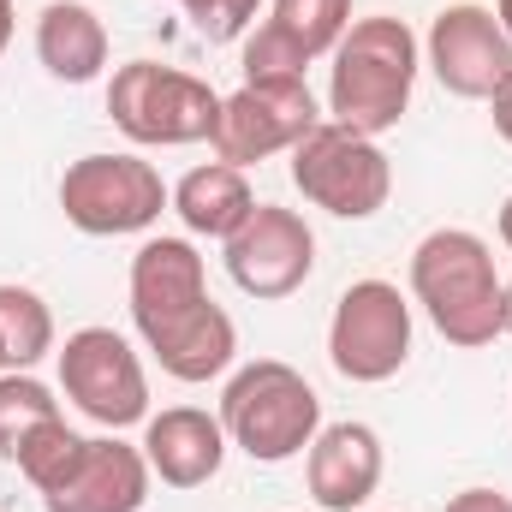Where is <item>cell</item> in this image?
I'll return each mask as SVG.
<instances>
[{"label": "cell", "mask_w": 512, "mask_h": 512, "mask_svg": "<svg viewBox=\"0 0 512 512\" xmlns=\"http://www.w3.org/2000/svg\"><path fill=\"white\" fill-rule=\"evenodd\" d=\"M411 298L435 322V334L459 352L501 340V304L507 280L495 268V251L471 227H435L411 251Z\"/></svg>", "instance_id": "1"}, {"label": "cell", "mask_w": 512, "mask_h": 512, "mask_svg": "<svg viewBox=\"0 0 512 512\" xmlns=\"http://www.w3.org/2000/svg\"><path fill=\"white\" fill-rule=\"evenodd\" d=\"M417 66H423V42L411 36L405 18H393V12L352 18V30L334 48V66H328V114H334V126L358 131V137L393 131L411 108Z\"/></svg>", "instance_id": "2"}, {"label": "cell", "mask_w": 512, "mask_h": 512, "mask_svg": "<svg viewBox=\"0 0 512 512\" xmlns=\"http://www.w3.org/2000/svg\"><path fill=\"white\" fill-rule=\"evenodd\" d=\"M221 429L227 441L256 459V465H286L298 459L316 429H322V399L292 364L280 358H256L245 370H233L221 387Z\"/></svg>", "instance_id": "3"}, {"label": "cell", "mask_w": 512, "mask_h": 512, "mask_svg": "<svg viewBox=\"0 0 512 512\" xmlns=\"http://www.w3.org/2000/svg\"><path fill=\"white\" fill-rule=\"evenodd\" d=\"M108 114L143 149H185V143H209L221 120V96L161 60H126L108 84Z\"/></svg>", "instance_id": "4"}, {"label": "cell", "mask_w": 512, "mask_h": 512, "mask_svg": "<svg viewBox=\"0 0 512 512\" xmlns=\"http://www.w3.org/2000/svg\"><path fill=\"white\" fill-rule=\"evenodd\" d=\"M161 209H173V191L143 155H78L60 173V215L90 239L149 233Z\"/></svg>", "instance_id": "5"}, {"label": "cell", "mask_w": 512, "mask_h": 512, "mask_svg": "<svg viewBox=\"0 0 512 512\" xmlns=\"http://www.w3.org/2000/svg\"><path fill=\"white\" fill-rule=\"evenodd\" d=\"M292 185L304 191V203L328 209L334 221H370L393 197V161L382 155L376 137L322 120L292 149Z\"/></svg>", "instance_id": "6"}, {"label": "cell", "mask_w": 512, "mask_h": 512, "mask_svg": "<svg viewBox=\"0 0 512 512\" xmlns=\"http://www.w3.org/2000/svg\"><path fill=\"white\" fill-rule=\"evenodd\" d=\"M411 358V298L393 280H352L328 316V364L358 387L393 382Z\"/></svg>", "instance_id": "7"}, {"label": "cell", "mask_w": 512, "mask_h": 512, "mask_svg": "<svg viewBox=\"0 0 512 512\" xmlns=\"http://www.w3.org/2000/svg\"><path fill=\"white\" fill-rule=\"evenodd\" d=\"M54 358H60L66 399L90 423H102L108 435H120L131 423H149V376H143V358H137V346L126 334L78 328V334H66V346Z\"/></svg>", "instance_id": "8"}, {"label": "cell", "mask_w": 512, "mask_h": 512, "mask_svg": "<svg viewBox=\"0 0 512 512\" xmlns=\"http://www.w3.org/2000/svg\"><path fill=\"white\" fill-rule=\"evenodd\" d=\"M316 126H322V108L304 78H256V84H239L233 96H221V120L209 143H215V161L256 167L280 149L292 155Z\"/></svg>", "instance_id": "9"}, {"label": "cell", "mask_w": 512, "mask_h": 512, "mask_svg": "<svg viewBox=\"0 0 512 512\" xmlns=\"http://www.w3.org/2000/svg\"><path fill=\"white\" fill-rule=\"evenodd\" d=\"M423 66L435 72L447 96L489 102L512 72V36L495 24V6H477V0L441 6L423 36Z\"/></svg>", "instance_id": "10"}, {"label": "cell", "mask_w": 512, "mask_h": 512, "mask_svg": "<svg viewBox=\"0 0 512 512\" xmlns=\"http://www.w3.org/2000/svg\"><path fill=\"white\" fill-rule=\"evenodd\" d=\"M316 268V233L298 209L280 203H256L251 221L227 239V274L233 286L256 304H280L292 298Z\"/></svg>", "instance_id": "11"}, {"label": "cell", "mask_w": 512, "mask_h": 512, "mask_svg": "<svg viewBox=\"0 0 512 512\" xmlns=\"http://www.w3.org/2000/svg\"><path fill=\"white\" fill-rule=\"evenodd\" d=\"M149 459L120 435H84L78 459L54 489H42V512H143L149 501Z\"/></svg>", "instance_id": "12"}, {"label": "cell", "mask_w": 512, "mask_h": 512, "mask_svg": "<svg viewBox=\"0 0 512 512\" xmlns=\"http://www.w3.org/2000/svg\"><path fill=\"white\" fill-rule=\"evenodd\" d=\"M387 453L382 435L370 423H322L316 441L304 447V483H310V501L322 512H358L370 507V495L382 489Z\"/></svg>", "instance_id": "13"}, {"label": "cell", "mask_w": 512, "mask_h": 512, "mask_svg": "<svg viewBox=\"0 0 512 512\" xmlns=\"http://www.w3.org/2000/svg\"><path fill=\"white\" fill-rule=\"evenodd\" d=\"M137 334H143V346L155 352V364L173 382H191V387L227 376L233 358H239V322L215 298H203V304H191V310H179L167 322H149Z\"/></svg>", "instance_id": "14"}, {"label": "cell", "mask_w": 512, "mask_h": 512, "mask_svg": "<svg viewBox=\"0 0 512 512\" xmlns=\"http://www.w3.org/2000/svg\"><path fill=\"white\" fill-rule=\"evenodd\" d=\"M227 429L221 417H209L203 405H167L143 423V459L149 477H161L167 489H203L215 483L221 459H227Z\"/></svg>", "instance_id": "15"}, {"label": "cell", "mask_w": 512, "mask_h": 512, "mask_svg": "<svg viewBox=\"0 0 512 512\" xmlns=\"http://www.w3.org/2000/svg\"><path fill=\"white\" fill-rule=\"evenodd\" d=\"M209 298V268L191 239H143L137 256H131V322L149 328V322H167L191 304Z\"/></svg>", "instance_id": "16"}, {"label": "cell", "mask_w": 512, "mask_h": 512, "mask_svg": "<svg viewBox=\"0 0 512 512\" xmlns=\"http://www.w3.org/2000/svg\"><path fill=\"white\" fill-rule=\"evenodd\" d=\"M36 60L60 84H90L108 66V24L84 0H48L36 12Z\"/></svg>", "instance_id": "17"}, {"label": "cell", "mask_w": 512, "mask_h": 512, "mask_svg": "<svg viewBox=\"0 0 512 512\" xmlns=\"http://www.w3.org/2000/svg\"><path fill=\"white\" fill-rule=\"evenodd\" d=\"M256 209V191L245 179V167H227V161H209V167H191L179 185H173V215L185 221V233L197 239H233Z\"/></svg>", "instance_id": "18"}, {"label": "cell", "mask_w": 512, "mask_h": 512, "mask_svg": "<svg viewBox=\"0 0 512 512\" xmlns=\"http://www.w3.org/2000/svg\"><path fill=\"white\" fill-rule=\"evenodd\" d=\"M54 352V310L42 292L30 286H0V364L6 370H30Z\"/></svg>", "instance_id": "19"}, {"label": "cell", "mask_w": 512, "mask_h": 512, "mask_svg": "<svg viewBox=\"0 0 512 512\" xmlns=\"http://www.w3.org/2000/svg\"><path fill=\"white\" fill-rule=\"evenodd\" d=\"M268 30H280L304 60H322L340 48V36L352 30V0H274V12L262 18Z\"/></svg>", "instance_id": "20"}, {"label": "cell", "mask_w": 512, "mask_h": 512, "mask_svg": "<svg viewBox=\"0 0 512 512\" xmlns=\"http://www.w3.org/2000/svg\"><path fill=\"white\" fill-rule=\"evenodd\" d=\"M54 417H66L60 399H54V387L36 382L30 370H0V459H12Z\"/></svg>", "instance_id": "21"}, {"label": "cell", "mask_w": 512, "mask_h": 512, "mask_svg": "<svg viewBox=\"0 0 512 512\" xmlns=\"http://www.w3.org/2000/svg\"><path fill=\"white\" fill-rule=\"evenodd\" d=\"M78 447H84V435L66 423V417H54V423H42L18 453H12V465L24 471V483L42 495V489H54L60 477H66V465L78 459Z\"/></svg>", "instance_id": "22"}, {"label": "cell", "mask_w": 512, "mask_h": 512, "mask_svg": "<svg viewBox=\"0 0 512 512\" xmlns=\"http://www.w3.org/2000/svg\"><path fill=\"white\" fill-rule=\"evenodd\" d=\"M239 66H245V84H256V78H304L310 72V60L268 24L245 30V60Z\"/></svg>", "instance_id": "23"}, {"label": "cell", "mask_w": 512, "mask_h": 512, "mask_svg": "<svg viewBox=\"0 0 512 512\" xmlns=\"http://www.w3.org/2000/svg\"><path fill=\"white\" fill-rule=\"evenodd\" d=\"M179 6L191 12V30L203 42H239L262 12V0H179Z\"/></svg>", "instance_id": "24"}, {"label": "cell", "mask_w": 512, "mask_h": 512, "mask_svg": "<svg viewBox=\"0 0 512 512\" xmlns=\"http://www.w3.org/2000/svg\"><path fill=\"white\" fill-rule=\"evenodd\" d=\"M441 512H512V495L507 489H459Z\"/></svg>", "instance_id": "25"}, {"label": "cell", "mask_w": 512, "mask_h": 512, "mask_svg": "<svg viewBox=\"0 0 512 512\" xmlns=\"http://www.w3.org/2000/svg\"><path fill=\"white\" fill-rule=\"evenodd\" d=\"M489 114H495V131H501V137L512 143V72H507V84L489 96Z\"/></svg>", "instance_id": "26"}, {"label": "cell", "mask_w": 512, "mask_h": 512, "mask_svg": "<svg viewBox=\"0 0 512 512\" xmlns=\"http://www.w3.org/2000/svg\"><path fill=\"white\" fill-rule=\"evenodd\" d=\"M6 42H12V0H0V54H6Z\"/></svg>", "instance_id": "27"}, {"label": "cell", "mask_w": 512, "mask_h": 512, "mask_svg": "<svg viewBox=\"0 0 512 512\" xmlns=\"http://www.w3.org/2000/svg\"><path fill=\"white\" fill-rule=\"evenodd\" d=\"M495 227H501V245H507V251H512V197H507V203H501V221H495Z\"/></svg>", "instance_id": "28"}, {"label": "cell", "mask_w": 512, "mask_h": 512, "mask_svg": "<svg viewBox=\"0 0 512 512\" xmlns=\"http://www.w3.org/2000/svg\"><path fill=\"white\" fill-rule=\"evenodd\" d=\"M495 24L512 36V0H495Z\"/></svg>", "instance_id": "29"}, {"label": "cell", "mask_w": 512, "mask_h": 512, "mask_svg": "<svg viewBox=\"0 0 512 512\" xmlns=\"http://www.w3.org/2000/svg\"><path fill=\"white\" fill-rule=\"evenodd\" d=\"M358 512H376V507H358Z\"/></svg>", "instance_id": "30"}, {"label": "cell", "mask_w": 512, "mask_h": 512, "mask_svg": "<svg viewBox=\"0 0 512 512\" xmlns=\"http://www.w3.org/2000/svg\"><path fill=\"white\" fill-rule=\"evenodd\" d=\"M0 370H6V364H0Z\"/></svg>", "instance_id": "31"}]
</instances>
